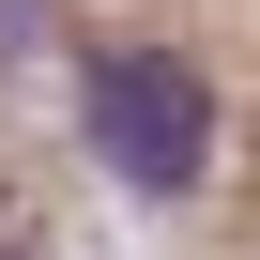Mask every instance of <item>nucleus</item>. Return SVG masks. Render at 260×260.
<instances>
[{"label": "nucleus", "mask_w": 260, "mask_h": 260, "mask_svg": "<svg viewBox=\"0 0 260 260\" xmlns=\"http://www.w3.org/2000/svg\"><path fill=\"white\" fill-rule=\"evenodd\" d=\"M92 138H107V169L122 184H199V153H214V107H199V77L184 61H153V46H107L92 61Z\"/></svg>", "instance_id": "f257e3e1"}]
</instances>
